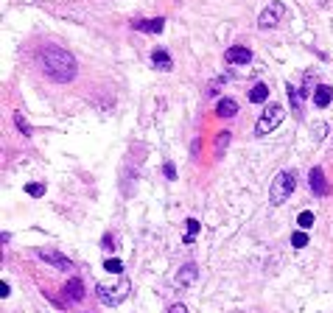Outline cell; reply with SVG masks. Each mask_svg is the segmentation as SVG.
I'll return each instance as SVG.
<instances>
[{
  "label": "cell",
  "mask_w": 333,
  "mask_h": 313,
  "mask_svg": "<svg viewBox=\"0 0 333 313\" xmlns=\"http://www.w3.org/2000/svg\"><path fill=\"white\" fill-rule=\"evenodd\" d=\"M163 171H165V176H168V179H177V168H174V162H171V159L163 165Z\"/></svg>",
  "instance_id": "obj_24"
},
{
  "label": "cell",
  "mask_w": 333,
  "mask_h": 313,
  "mask_svg": "<svg viewBox=\"0 0 333 313\" xmlns=\"http://www.w3.org/2000/svg\"><path fill=\"white\" fill-rule=\"evenodd\" d=\"M36 257L45 260V263H50V266H56V269H62V271H70L73 269L70 260H67L64 255H59V252H53V249H39V252H36Z\"/></svg>",
  "instance_id": "obj_6"
},
{
  "label": "cell",
  "mask_w": 333,
  "mask_h": 313,
  "mask_svg": "<svg viewBox=\"0 0 333 313\" xmlns=\"http://www.w3.org/2000/svg\"><path fill=\"white\" fill-rule=\"evenodd\" d=\"M36 59H39L42 73L50 81H56V84H67V81L76 78V59H73L70 50L59 48V45H45L36 53Z\"/></svg>",
  "instance_id": "obj_1"
},
{
  "label": "cell",
  "mask_w": 333,
  "mask_h": 313,
  "mask_svg": "<svg viewBox=\"0 0 333 313\" xmlns=\"http://www.w3.org/2000/svg\"><path fill=\"white\" fill-rule=\"evenodd\" d=\"M227 143H230V132H219V137H216V154H224V149H227Z\"/></svg>",
  "instance_id": "obj_20"
},
{
  "label": "cell",
  "mask_w": 333,
  "mask_h": 313,
  "mask_svg": "<svg viewBox=\"0 0 333 313\" xmlns=\"http://www.w3.org/2000/svg\"><path fill=\"white\" fill-rule=\"evenodd\" d=\"M14 126H17V132H20V135H25V137L31 135V126H28V123H25V118H22V112H14Z\"/></svg>",
  "instance_id": "obj_19"
},
{
  "label": "cell",
  "mask_w": 333,
  "mask_h": 313,
  "mask_svg": "<svg viewBox=\"0 0 333 313\" xmlns=\"http://www.w3.org/2000/svg\"><path fill=\"white\" fill-rule=\"evenodd\" d=\"M291 246H294V249H303V246H308V235H305L303 229H300V232H294V235H291Z\"/></svg>",
  "instance_id": "obj_21"
},
{
  "label": "cell",
  "mask_w": 333,
  "mask_h": 313,
  "mask_svg": "<svg viewBox=\"0 0 333 313\" xmlns=\"http://www.w3.org/2000/svg\"><path fill=\"white\" fill-rule=\"evenodd\" d=\"M25 193L34 196V199H39V196H45V185L42 182H31V185H25Z\"/></svg>",
  "instance_id": "obj_22"
},
{
  "label": "cell",
  "mask_w": 333,
  "mask_h": 313,
  "mask_svg": "<svg viewBox=\"0 0 333 313\" xmlns=\"http://www.w3.org/2000/svg\"><path fill=\"white\" fill-rule=\"evenodd\" d=\"M294 187H297V171H291V168H286V171H280L275 179H272V187H269V201L272 204H283V201H289V196L294 193Z\"/></svg>",
  "instance_id": "obj_2"
},
{
  "label": "cell",
  "mask_w": 333,
  "mask_h": 313,
  "mask_svg": "<svg viewBox=\"0 0 333 313\" xmlns=\"http://www.w3.org/2000/svg\"><path fill=\"white\" fill-rule=\"evenodd\" d=\"M168 313H188V308H185L182 302H177V305H171V308H168Z\"/></svg>",
  "instance_id": "obj_25"
},
{
  "label": "cell",
  "mask_w": 333,
  "mask_h": 313,
  "mask_svg": "<svg viewBox=\"0 0 333 313\" xmlns=\"http://www.w3.org/2000/svg\"><path fill=\"white\" fill-rule=\"evenodd\" d=\"M308 185H311V190L317 193V196H328V193H331V185L325 182L322 168H311V173H308Z\"/></svg>",
  "instance_id": "obj_7"
},
{
  "label": "cell",
  "mask_w": 333,
  "mask_h": 313,
  "mask_svg": "<svg viewBox=\"0 0 333 313\" xmlns=\"http://www.w3.org/2000/svg\"><path fill=\"white\" fill-rule=\"evenodd\" d=\"M101 243H104V249H106V252L115 249V246H112V235H104V241H101Z\"/></svg>",
  "instance_id": "obj_27"
},
{
  "label": "cell",
  "mask_w": 333,
  "mask_h": 313,
  "mask_svg": "<svg viewBox=\"0 0 333 313\" xmlns=\"http://www.w3.org/2000/svg\"><path fill=\"white\" fill-rule=\"evenodd\" d=\"M185 224H188V232H185V243H193V241H196V235H199V221H196V218H188Z\"/></svg>",
  "instance_id": "obj_17"
},
{
  "label": "cell",
  "mask_w": 333,
  "mask_h": 313,
  "mask_svg": "<svg viewBox=\"0 0 333 313\" xmlns=\"http://www.w3.org/2000/svg\"><path fill=\"white\" fill-rule=\"evenodd\" d=\"M126 294H129V283H126V280H123L121 285H104V283L98 285V299L104 302V305H109V308L118 305V302H123Z\"/></svg>",
  "instance_id": "obj_4"
},
{
  "label": "cell",
  "mask_w": 333,
  "mask_h": 313,
  "mask_svg": "<svg viewBox=\"0 0 333 313\" xmlns=\"http://www.w3.org/2000/svg\"><path fill=\"white\" fill-rule=\"evenodd\" d=\"M151 64H154L157 70H174V62H171V53L168 50H163V48H157V50H151Z\"/></svg>",
  "instance_id": "obj_11"
},
{
  "label": "cell",
  "mask_w": 333,
  "mask_h": 313,
  "mask_svg": "<svg viewBox=\"0 0 333 313\" xmlns=\"http://www.w3.org/2000/svg\"><path fill=\"white\" fill-rule=\"evenodd\" d=\"M331 101H333V87H328V84L314 87V104H317L319 109L331 107Z\"/></svg>",
  "instance_id": "obj_12"
},
{
  "label": "cell",
  "mask_w": 333,
  "mask_h": 313,
  "mask_svg": "<svg viewBox=\"0 0 333 313\" xmlns=\"http://www.w3.org/2000/svg\"><path fill=\"white\" fill-rule=\"evenodd\" d=\"M297 227L303 229V232H305V229H311V227H314V213H311V210H305V213H300V218H297Z\"/></svg>",
  "instance_id": "obj_18"
},
{
  "label": "cell",
  "mask_w": 333,
  "mask_h": 313,
  "mask_svg": "<svg viewBox=\"0 0 333 313\" xmlns=\"http://www.w3.org/2000/svg\"><path fill=\"white\" fill-rule=\"evenodd\" d=\"M216 115H219V118H233V115H238V101L221 98L219 104H216Z\"/></svg>",
  "instance_id": "obj_13"
},
{
  "label": "cell",
  "mask_w": 333,
  "mask_h": 313,
  "mask_svg": "<svg viewBox=\"0 0 333 313\" xmlns=\"http://www.w3.org/2000/svg\"><path fill=\"white\" fill-rule=\"evenodd\" d=\"M8 294H11V288H8V285H6V280H3V283H0V299H6Z\"/></svg>",
  "instance_id": "obj_26"
},
{
  "label": "cell",
  "mask_w": 333,
  "mask_h": 313,
  "mask_svg": "<svg viewBox=\"0 0 333 313\" xmlns=\"http://www.w3.org/2000/svg\"><path fill=\"white\" fill-rule=\"evenodd\" d=\"M283 118H286V109L280 104H266V109L261 112V118L255 123V135L263 137V135H269V132H275L283 123Z\"/></svg>",
  "instance_id": "obj_3"
},
{
  "label": "cell",
  "mask_w": 333,
  "mask_h": 313,
  "mask_svg": "<svg viewBox=\"0 0 333 313\" xmlns=\"http://www.w3.org/2000/svg\"><path fill=\"white\" fill-rule=\"evenodd\" d=\"M286 90H289V98H291V107H294V115H300V112H303V95H300L291 84L286 87Z\"/></svg>",
  "instance_id": "obj_16"
},
{
  "label": "cell",
  "mask_w": 333,
  "mask_h": 313,
  "mask_svg": "<svg viewBox=\"0 0 333 313\" xmlns=\"http://www.w3.org/2000/svg\"><path fill=\"white\" fill-rule=\"evenodd\" d=\"M64 299H67V302H81V299H84V283L78 277L64 283Z\"/></svg>",
  "instance_id": "obj_8"
},
{
  "label": "cell",
  "mask_w": 333,
  "mask_h": 313,
  "mask_svg": "<svg viewBox=\"0 0 333 313\" xmlns=\"http://www.w3.org/2000/svg\"><path fill=\"white\" fill-rule=\"evenodd\" d=\"M266 98H269V87L266 84H255L249 90V101L252 104H266Z\"/></svg>",
  "instance_id": "obj_15"
},
{
  "label": "cell",
  "mask_w": 333,
  "mask_h": 313,
  "mask_svg": "<svg viewBox=\"0 0 333 313\" xmlns=\"http://www.w3.org/2000/svg\"><path fill=\"white\" fill-rule=\"evenodd\" d=\"M283 14H286V6L280 3V0H275V3H269V6L261 11V17H258V28H263V31H269V28H275L277 22L283 20Z\"/></svg>",
  "instance_id": "obj_5"
},
{
  "label": "cell",
  "mask_w": 333,
  "mask_h": 313,
  "mask_svg": "<svg viewBox=\"0 0 333 313\" xmlns=\"http://www.w3.org/2000/svg\"><path fill=\"white\" fill-rule=\"evenodd\" d=\"M196 274H199L196 266H193V263H185L182 269H179V274H177V283L179 285H191L193 280H196Z\"/></svg>",
  "instance_id": "obj_14"
},
{
  "label": "cell",
  "mask_w": 333,
  "mask_h": 313,
  "mask_svg": "<svg viewBox=\"0 0 333 313\" xmlns=\"http://www.w3.org/2000/svg\"><path fill=\"white\" fill-rule=\"evenodd\" d=\"M104 269L109 271V274H123V263H121V260H115V257H109V260H106Z\"/></svg>",
  "instance_id": "obj_23"
},
{
  "label": "cell",
  "mask_w": 333,
  "mask_h": 313,
  "mask_svg": "<svg viewBox=\"0 0 333 313\" xmlns=\"http://www.w3.org/2000/svg\"><path fill=\"white\" fill-rule=\"evenodd\" d=\"M135 31H146V34H160L165 28V20L163 17H151V20H135L132 22Z\"/></svg>",
  "instance_id": "obj_10"
},
{
  "label": "cell",
  "mask_w": 333,
  "mask_h": 313,
  "mask_svg": "<svg viewBox=\"0 0 333 313\" xmlns=\"http://www.w3.org/2000/svg\"><path fill=\"white\" fill-rule=\"evenodd\" d=\"M224 56H227L230 64H249V62H252V50L244 48V45H233Z\"/></svg>",
  "instance_id": "obj_9"
}]
</instances>
